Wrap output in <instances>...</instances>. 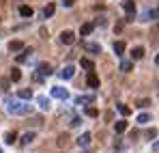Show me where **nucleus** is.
<instances>
[{"mask_svg": "<svg viewBox=\"0 0 159 153\" xmlns=\"http://www.w3.org/2000/svg\"><path fill=\"white\" fill-rule=\"evenodd\" d=\"M4 110L9 114H17V117L32 114V106L30 103H24V102H20V99H11V97L4 99Z\"/></svg>", "mask_w": 159, "mask_h": 153, "instance_id": "f257e3e1", "label": "nucleus"}, {"mask_svg": "<svg viewBox=\"0 0 159 153\" xmlns=\"http://www.w3.org/2000/svg\"><path fill=\"white\" fill-rule=\"evenodd\" d=\"M52 74H54V67L50 65V63H39V65H37V76L50 78Z\"/></svg>", "mask_w": 159, "mask_h": 153, "instance_id": "f03ea898", "label": "nucleus"}, {"mask_svg": "<svg viewBox=\"0 0 159 153\" xmlns=\"http://www.w3.org/2000/svg\"><path fill=\"white\" fill-rule=\"evenodd\" d=\"M123 9L127 11V22H133V17H135V2L133 0H125Z\"/></svg>", "mask_w": 159, "mask_h": 153, "instance_id": "7ed1b4c3", "label": "nucleus"}, {"mask_svg": "<svg viewBox=\"0 0 159 153\" xmlns=\"http://www.w3.org/2000/svg\"><path fill=\"white\" fill-rule=\"evenodd\" d=\"M50 93H52V97L62 99V102L69 97V91H67V88H62V86H52V91H50Z\"/></svg>", "mask_w": 159, "mask_h": 153, "instance_id": "20e7f679", "label": "nucleus"}, {"mask_svg": "<svg viewBox=\"0 0 159 153\" xmlns=\"http://www.w3.org/2000/svg\"><path fill=\"white\" fill-rule=\"evenodd\" d=\"M32 48H22V54H17V63H30V58H32Z\"/></svg>", "mask_w": 159, "mask_h": 153, "instance_id": "39448f33", "label": "nucleus"}, {"mask_svg": "<svg viewBox=\"0 0 159 153\" xmlns=\"http://www.w3.org/2000/svg\"><path fill=\"white\" fill-rule=\"evenodd\" d=\"M58 76L62 78V80H71V78L75 76V67L73 65H65L62 71H58Z\"/></svg>", "mask_w": 159, "mask_h": 153, "instance_id": "423d86ee", "label": "nucleus"}, {"mask_svg": "<svg viewBox=\"0 0 159 153\" xmlns=\"http://www.w3.org/2000/svg\"><path fill=\"white\" fill-rule=\"evenodd\" d=\"M75 41V35L71 32V30H62L60 32V43H65V45H71Z\"/></svg>", "mask_w": 159, "mask_h": 153, "instance_id": "0eeeda50", "label": "nucleus"}, {"mask_svg": "<svg viewBox=\"0 0 159 153\" xmlns=\"http://www.w3.org/2000/svg\"><path fill=\"white\" fill-rule=\"evenodd\" d=\"M37 103H39V108H41L43 112H48V110L52 108V102H50V97H45V95H39V97H37Z\"/></svg>", "mask_w": 159, "mask_h": 153, "instance_id": "6e6552de", "label": "nucleus"}, {"mask_svg": "<svg viewBox=\"0 0 159 153\" xmlns=\"http://www.w3.org/2000/svg\"><path fill=\"white\" fill-rule=\"evenodd\" d=\"M95 102V95H78L75 97V106H86V103Z\"/></svg>", "mask_w": 159, "mask_h": 153, "instance_id": "1a4fd4ad", "label": "nucleus"}, {"mask_svg": "<svg viewBox=\"0 0 159 153\" xmlns=\"http://www.w3.org/2000/svg\"><path fill=\"white\" fill-rule=\"evenodd\" d=\"M34 138H37V134H34V131H26V134L22 136L20 145H22V147H28V145H32V140H34Z\"/></svg>", "mask_w": 159, "mask_h": 153, "instance_id": "9d476101", "label": "nucleus"}, {"mask_svg": "<svg viewBox=\"0 0 159 153\" xmlns=\"http://www.w3.org/2000/svg\"><path fill=\"white\" fill-rule=\"evenodd\" d=\"M75 142H78V147H84V149H86V147L90 145V134H88V131H84L82 136H78V140H75Z\"/></svg>", "mask_w": 159, "mask_h": 153, "instance_id": "9b49d317", "label": "nucleus"}, {"mask_svg": "<svg viewBox=\"0 0 159 153\" xmlns=\"http://www.w3.org/2000/svg\"><path fill=\"white\" fill-rule=\"evenodd\" d=\"M93 30H95V24H93V22H86V24L80 26V35H84V37H86V35H90Z\"/></svg>", "mask_w": 159, "mask_h": 153, "instance_id": "f8f14e48", "label": "nucleus"}, {"mask_svg": "<svg viewBox=\"0 0 159 153\" xmlns=\"http://www.w3.org/2000/svg\"><path fill=\"white\" fill-rule=\"evenodd\" d=\"M84 48H86L88 52H95V54H101V45H99V43H93V41H86V43H84Z\"/></svg>", "mask_w": 159, "mask_h": 153, "instance_id": "ddd939ff", "label": "nucleus"}, {"mask_svg": "<svg viewBox=\"0 0 159 153\" xmlns=\"http://www.w3.org/2000/svg\"><path fill=\"white\" fill-rule=\"evenodd\" d=\"M153 20H157V9H151L142 15V22H153Z\"/></svg>", "mask_w": 159, "mask_h": 153, "instance_id": "4468645a", "label": "nucleus"}, {"mask_svg": "<svg viewBox=\"0 0 159 153\" xmlns=\"http://www.w3.org/2000/svg\"><path fill=\"white\" fill-rule=\"evenodd\" d=\"M86 82H88V86H93V88H99V78L95 76L93 71L88 74V78H86Z\"/></svg>", "mask_w": 159, "mask_h": 153, "instance_id": "2eb2a0df", "label": "nucleus"}, {"mask_svg": "<svg viewBox=\"0 0 159 153\" xmlns=\"http://www.w3.org/2000/svg\"><path fill=\"white\" fill-rule=\"evenodd\" d=\"M9 52H22V48H24V43L22 41H9Z\"/></svg>", "mask_w": 159, "mask_h": 153, "instance_id": "dca6fc26", "label": "nucleus"}, {"mask_svg": "<svg viewBox=\"0 0 159 153\" xmlns=\"http://www.w3.org/2000/svg\"><path fill=\"white\" fill-rule=\"evenodd\" d=\"M4 142H7V145H15V142H17V134H15V131H7V134H4Z\"/></svg>", "mask_w": 159, "mask_h": 153, "instance_id": "f3484780", "label": "nucleus"}, {"mask_svg": "<svg viewBox=\"0 0 159 153\" xmlns=\"http://www.w3.org/2000/svg\"><path fill=\"white\" fill-rule=\"evenodd\" d=\"M142 56H144V48L138 45V48H133V50H131V60H140Z\"/></svg>", "mask_w": 159, "mask_h": 153, "instance_id": "a211bd4d", "label": "nucleus"}, {"mask_svg": "<svg viewBox=\"0 0 159 153\" xmlns=\"http://www.w3.org/2000/svg\"><path fill=\"white\" fill-rule=\"evenodd\" d=\"M17 97L20 99H32V91L30 88H20L17 91Z\"/></svg>", "mask_w": 159, "mask_h": 153, "instance_id": "6ab92c4d", "label": "nucleus"}, {"mask_svg": "<svg viewBox=\"0 0 159 153\" xmlns=\"http://www.w3.org/2000/svg\"><path fill=\"white\" fill-rule=\"evenodd\" d=\"M125 129H127V121H116V123H114V131H116V134H123Z\"/></svg>", "mask_w": 159, "mask_h": 153, "instance_id": "aec40b11", "label": "nucleus"}, {"mask_svg": "<svg viewBox=\"0 0 159 153\" xmlns=\"http://www.w3.org/2000/svg\"><path fill=\"white\" fill-rule=\"evenodd\" d=\"M133 69V60H120V71H131Z\"/></svg>", "mask_w": 159, "mask_h": 153, "instance_id": "412c9836", "label": "nucleus"}, {"mask_svg": "<svg viewBox=\"0 0 159 153\" xmlns=\"http://www.w3.org/2000/svg\"><path fill=\"white\" fill-rule=\"evenodd\" d=\"M54 11H56V7H54L52 2H50V4H48V7L43 9V17H45V20H48V17H52V15H54Z\"/></svg>", "mask_w": 159, "mask_h": 153, "instance_id": "4be33fe9", "label": "nucleus"}, {"mask_svg": "<svg viewBox=\"0 0 159 153\" xmlns=\"http://www.w3.org/2000/svg\"><path fill=\"white\" fill-rule=\"evenodd\" d=\"M123 52H125V43H123V41H116V43H114V54H116V56H123Z\"/></svg>", "mask_w": 159, "mask_h": 153, "instance_id": "5701e85b", "label": "nucleus"}, {"mask_svg": "<svg viewBox=\"0 0 159 153\" xmlns=\"http://www.w3.org/2000/svg\"><path fill=\"white\" fill-rule=\"evenodd\" d=\"M20 15H22V17H30V15H32V9H30L28 4H22V7H20Z\"/></svg>", "mask_w": 159, "mask_h": 153, "instance_id": "b1692460", "label": "nucleus"}, {"mask_svg": "<svg viewBox=\"0 0 159 153\" xmlns=\"http://www.w3.org/2000/svg\"><path fill=\"white\" fill-rule=\"evenodd\" d=\"M11 80H13V82H20V80H22V71H20V69H17V67H13V69H11Z\"/></svg>", "mask_w": 159, "mask_h": 153, "instance_id": "393cba45", "label": "nucleus"}, {"mask_svg": "<svg viewBox=\"0 0 159 153\" xmlns=\"http://www.w3.org/2000/svg\"><path fill=\"white\" fill-rule=\"evenodd\" d=\"M80 65H82L84 69H88V71H93V69H95V63H93V60H88V58H82V60H80Z\"/></svg>", "mask_w": 159, "mask_h": 153, "instance_id": "a878e982", "label": "nucleus"}, {"mask_svg": "<svg viewBox=\"0 0 159 153\" xmlns=\"http://www.w3.org/2000/svg\"><path fill=\"white\" fill-rule=\"evenodd\" d=\"M116 108H118V112H120L123 117H129V114H131V108H129V106H125V103H118Z\"/></svg>", "mask_w": 159, "mask_h": 153, "instance_id": "bb28decb", "label": "nucleus"}, {"mask_svg": "<svg viewBox=\"0 0 159 153\" xmlns=\"http://www.w3.org/2000/svg\"><path fill=\"white\" fill-rule=\"evenodd\" d=\"M135 121H138V123H140V125H146V123H148V121H151V114H148V112H144V114H140V117H138V119H135Z\"/></svg>", "mask_w": 159, "mask_h": 153, "instance_id": "cd10ccee", "label": "nucleus"}, {"mask_svg": "<svg viewBox=\"0 0 159 153\" xmlns=\"http://www.w3.org/2000/svg\"><path fill=\"white\" fill-rule=\"evenodd\" d=\"M86 114H88V117H99V110H97L95 106H88V108H86Z\"/></svg>", "mask_w": 159, "mask_h": 153, "instance_id": "c85d7f7f", "label": "nucleus"}, {"mask_svg": "<svg viewBox=\"0 0 159 153\" xmlns=\"http://www.w3.org/2000/svg\"><path fill=\"white\" fill-rule=\"evenodd\" d=\"M67 140H69V136H67V134H62V136L58 138V145H60V147H67Z\"/></svg>", "mask_w": 159, "mask_h": 153, "instance_id": "c756f323", "label": "nucleus"}, {"mask_svg": "<svg viewBox=\"0 0 159 153\" xmlns=\"http://www.w3.org/2000/svg\"><path fill=\"white\" fill-rule=\"evenodd\" d=\"M60 4H62V7H65V9H71V7H73V4H75V0H62V2H60Z\"/></svg>", "mask_w": 159, "mask_h": 153, "instance_id": "7c9ffc66", "label": "nucleus"}, {"mask_svg": "<svg viewBox=\"0 0 159 153\" xmlns=\"http://www.w3.org/2000/svg\"><path fill=\"white\" fill-rule=\"evenodd\" d=\"M80 123H82V119H80V117H73V119H71V123H69V125H71V127H78Z\"/></svg>", "mask_w": 159, "mask_h": 153, "instance_id": "2f4dec72", "label": "nucleus"}, {"mask_svg": "<svg viewBox=\"0 0 159 153\" xmlns=\"http://www.w3.org/2000/svg\"><path fill=\"white\" fill-rule=\"evenodd\" d=\"M146 106H151V99H140L138 102V108H146Z\"/></svg>", "mask_w": 159, "mask_h": 153, "instance_id": "473e14b6", "label": "nucleus"}, {"mask_svg": "<svg viewBox=\"0 0 159 153\" xmlns=\"http://www.w3.org/2000/svg\"><path fill=\"white\" fill-rule=\"evenodd\" d=\"M0 153H2V149H0Z\"/></svg>", "mask_w": 159, "mask_h": 153, "instance_id": "72a5a7b5", "label": "nucleus"}]
</instances>
